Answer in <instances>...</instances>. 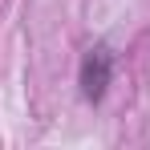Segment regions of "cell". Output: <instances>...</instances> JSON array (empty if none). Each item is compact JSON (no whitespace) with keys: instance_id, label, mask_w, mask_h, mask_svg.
<instances>
[{"instance_id":"cell-1","label":"cell","mask_w":150,"mask_h":150,"mask_svg":"<svg viewBox=\"0 0 150 150\" xmlns=\"http://www.w3.org/2000/svg\"><path fill=\"white\" fill-rule=\"evenodd\" d=\"M114 81V49L110 45H93L81 57V69H77V85H81V98L85 101H101L105 89Z\"/></svg>"}]
</instances>
